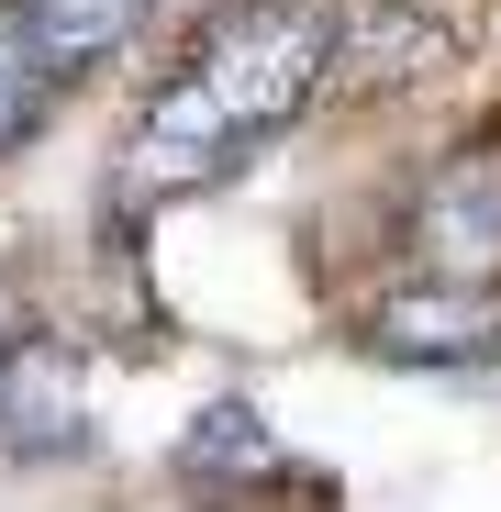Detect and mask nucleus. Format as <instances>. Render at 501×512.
<instances>
[{
  "label": "nucleus",
  "instance_id": "7",
  "mask_svg": "<svg viewBox=\"0 0 501 512\" xmlns=\"http://www.w3.org/2000/svg\"><path fill=\"white\" fill-rule=\"evenodd\" d=\"M0 346H12V334H0Z\"/></svg>",
  "mask_w": 501,
  "mask_h": 512
},
{
  "label": "nucleus",
  "instance_id": "3",
  "mask_svg": "<svg viewBox=\"0 0 501 512\" xmlns=\"http://www.w3.org/2000/svg\"><path fill=\"white\" fill-rule=\"evenodd\" d=\"M0 446L12 457H78L90 446V357L78 346H56V334L0 346Z\"/></svg>",
  "mask_w": 501,
  "mask_h": 512
},
{
  "label": "nucleus",
  "instance_id": "2",
  "mask_svg": "<svg viewBox=\"0 0 501 512\" xmlns=\"http://www.w3.org/2000/svg\"><path fill=\"white\" fill-rule=\"evenodd\" d=\"M412 256L435 290H501V134H468L412 190Z\"/></svg>",
  "mask_w": 501,
  "mask_h": 512
},
{
  "label": "nucleus",
  "instance_id": "1",
  "mask_svg": "<svg viewBox=\"0 0 501 512\" xmlns=\"http://www.w3.org/2000/svg\"><path fill=\"white\" fill-rule=\"evenodd\" d=\"M334 67V0H234L179 56V78L134 123V190H190L245 167Z\"/></svg>",
  "mask_w": 501,
  "mask_h": 512
},
{
  "label": "nucleus",
  "instance_id": "5",
  "mask_svg": "<svg viewBox=\"0 0 501 512\" xmlns=\"http://www.w3.org/2000/svg\"><path fill=\"white\" fill-rule=\"evenodd\" d=\"M179 479H201V490H257V479H290V457H279V435L245 401H212L190 435H179Z\"/></svg>",
  "mask_w": 501,
  "mask_h": 512
},
{
  "label": "nucleus",
  "instance_id": "6",
  "mask_svg": "<svg viewBox=\"0 0 501 512\" xmlns=\"http://www.w3.org/2000/svg\"><path fill=\"white\" fill-rule=\"evenodd\" d=\"M34 90H45V78H34V56H23V34H12V0H0V145L34 123Z\"/></svg>",
  "mask_w": 501,
  "mask_h": 512
},
{
  "label": "nucleus",
  "instance_id": "4",
  "mask_svg": "<svg viewBox=\"0 0 501 512\" xmlns=\"http://www.w3.org/2000/svg\"><path fill=\"white\" fill-rule=\"evenodd\" d=\"M368 357L401 368H490L501 357V290H412L368 312Z\"/></svg>",
  "mask_w": 501,
  "mask_h": 512
}]
</instances>
